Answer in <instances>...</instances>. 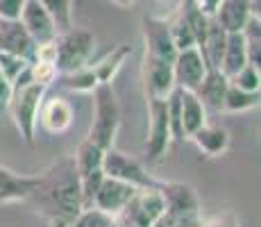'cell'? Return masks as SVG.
Returning <instances> with one entry per match:
<instances>
[{
    "mask_svg": "<svg viewBox=\"0 0 261 227\" xmlns=\"http://www.w3.org/2000/svg\"><path fill=\"white\" fill-rule=\"evenodd\" d=\"M25 203L48 220V227H73L75 216L82 211V189L73 155L48 166Z\"/></svg>",
    "mask_w": 261,
    "mask_h": 227,
    "instance_id": "6da1fadb",
    "label": "cell"
},
{
    "mask_svg": "<svg viewBox=\"0 0 261 227\" xmlns=\"http://www.w3.org/2000/svg\"><path fill=\"white\" fill-rule=\"evenodd\" d=\"M46 89L48 87L34 82L28 68L12 82V93H9L5 112H9L14 120V128H16V132L21 134V139L28 145H32L34 136H37V125H39L37 116L43 98H46Z\"/></svg>",
    "mask_w": 261,
    "mask_h": 227,
    "instance_id": "7a4b0ae2",
    "label": "cell"
},
{
    "mask_svg": "<svg viewBox=\"0 0 261 227\" xmlns=\"http://www.w3.org/2000/svg\"><path fill=\"white\" fill-rule=\"evenodd\" d=\"M93 118L89 125L87 139L98 148H114L120 130V105L112 84H98L93 91Z\"/></svg>",
    "mask_w": 261,
    "mask_h": 227,
    "instance_id": "3957f363",
    "label": "cell"
},
{
    "mask_svg": "<svg viewBox=\"0 0 261 227\" xmlns=\"http://www.w3.org/2000/svg\"><path fill=\"white\" fill-rule=\"evenodd\" d=\"M93 48H95L93 32L73 25V28L64 30V32H59L55 37V50H57L55 66H57L59 73H71V70L87 66Z\"/></svg>",
    "mask_w": 261,
    "mask_h": 227,
    "instance_id": "277c9868",
    "label": "cell"
},
{
    "mask_svg": "<svg viewBox=\"0 0 261 227\" xmlns=\"http://www.w3.org/2000/svg\"><path fill=\"white\" fill-rule=\"evenodd\" d=\"M166 100L145 98V107H148V136H145V145H143V157L150 166L164 161L170 141H173Z\"/></svg>",
    "mask_w": 261,
    "mask_h": 227,
    "instance_id": "5b68a950",
    "label": "cell"
},
{
    "mask_svg": "<svg viewBox=\"0 0 261 227\" xmlns=\"http://www.w3.org/2000/svg\"><path fill=\"white\" fill-rule=\"evenodd\" d=\"M166 203L164 195L157 186H145V189H137L134 195L127 200V205L123 207V211L114 220H125L137 227H152V223L164 214Z\"/></svg>",
    "mask_w": 261,
    "mask_h": 227,
    "instance_id": "8992f818",
    "label": "cell"
},
{
    "mask_svg": "<svg viewBox=\"0 0 261 227\" xmlns=\"http://www.w3.org/2000/svg\"><path fill=\"white\" fill-rule=\"evenodd\" d=\"M102 170L107 178L123 180L127 184L137 186V189H145V186H157L159 180H154L152 175L145 170L143 164H139L137 159L127 157L125 153H120L116 148L105 150L102 157Z\"/></svg>",
    "mask_w": 261,
    "mask_h": 227,
    "instance_id": "52a82bcc",
    "label": "cell"
},
{
    "mask_svg": "<svg viewBox=\"0 0 261 227\" xmlns=\"http://www.w3.org/2000/svg\"><path fill=\"white\" fill-rule=\"evenodd\" d=\"M141 80H143V93L145 98H157L166 100L175 89V78H173V64L166 59L152 57V55L143 53V64H141Z\"/></svg>",
    "mask_w": 261,
    "mask_h": 227,
    "instance_id": "ba28073f",
    "label": "cell"
},
{
    "mask_svg": "<svg viewBox=\"0 0 261 227\" xmlns=\"http://www.w3.org/2000/svg\"><path fill=\"white\" fill-rule=\"evenodd\" d=\"M159 191H162L164 203H166L164 214H168L175 223L182 218H189V216H200L202 207H200V198L191 184L159 180Z\"/></svg>",
    "mask_w": 261,
    "mask_h": 227,
    "instance_id": "9c48e42d",
    "label": "cell"
},
{
    "mask_svg": "<svg viewBox=\"0 0 261 227\" xmlns=\"http://www.w3.org/2000/svg\"><path fill=\"white\" fill-rule=\"evenodd\" d=\"M141 32H143V43H145V53L152 57L166 59L173 64L177 48L173 43L170 37V25L168 18H159V16H143L141 18Z\"/></svg>",
    "mask_w": 261,
    "mask_h": 227,
    "instance_id": "30bf717a",
    "label": "cell"
},
{
    "mask_svg": "<svg viewBox=\"0 0 261 227\" xmlns=\"http://www.w3.org/2000/svg\"><path fill=\"white\" fill-rule=\"evenodd\" d=\"M209 70L207 62H204L202 53L198 48H184L177 50L173 59V78H175V87L184 89V91H195L198 84L202 82L204 73Z\"/></svg>",
    "mask_w": 261,
    "mask_h": 227,
    "instance_id": "8fae6325",
    "label": "cell"
},
{
    "mask_svg": "<svg viewBox=\"0 0 261 227\" xmlns=\"http://www.w3.org/2000/svg\"><path fill=\"white\" fill-rule=\"evenodd\" d=\"M134 191H137V186L105 175L102 184H100L98 193H95V198H93V207H98L100 211H105V214L116 218L120 211H123V207L127 205V200L134 195Z\"/></svg>",
    "mask_w": 261,
    "mask_h": 227,
    "instance_id": "7c38bea8",
    "label": "cell"
},
{
    "mask_svg": "<svg viewBox=\"0 0 261 227\" xmlns=\"http://www.w3.org/2000/svg\"><path fill=\"white\" fill-rule=\"evenodd\" d=\"M21 25L28 30V34L34 39V43H48V41H55L57 37V25L50 18V14L37 0H25L23 5V12H21Z\"/></svg>",
    "mask_w": 261,
    "mask_h": 227,
    "instance_id": "4fadbf2b",
    "label": "cell"
},
{
    "mask_svg": "<svg viewBox=\"0 0 261 227\" xmlns=\"http://www.w3.org/2000/svg\"><path fill=\"white\" fill-rule=\"evenodd\" d=\"M41 173L39 175H21L14 173L7 166H0V205L5 203H25L37 189Z\"/></svg>",
    "mask_w": 261,
    "mask_h": 227,
    "instance_id": "5bb4252c",
    "label": "cell"
},
{
    "mask_svg": "<svg viewBox=\"0 0 261 227\" xmlns=\"http://www.w3.org/2000/svg\"><path fill=\"white\" fill-rule=\"evenodd\" d=\"M37 123H41V128L48 134H64L73 125V107L59 95L43 98L41 107H39Z\"/></svg>",
    "mask_w": 261,
    "mask_h": 227,
    "instance_id": "9a60e30c",
    "label": "cell"
},
{
    "mask_svg": "<svg viewBox=\"0 0 261 227\" xmlns=\"http://www.w3.org/2000/svg\"><path fill=\"white\" fill-rule=\"evenodd\" d=\"M37 43L28 34L21 21H0V53H14L32 62Z\"/></svg>",
    "mask_w": 261,
    "mask_h": 227,
    "instance_id": "2e32d148",
    "label": "cell"
},
{
    "mask_svg": "<svg viewBox=\"0 0 261 227\" xmlns=\"http://www.w3.org/2000/svg\"><path fill=\"white\" fill-rule=\"evenodd\" d=\"M250 16H261L259 0H223L214 18L227 32H241Z\"/></svg>",
    "mask_w": 261,
    "mask_h": 227,
    "instance_id": "e0dca14e",
    "label": "cell"
},
{
    "mask_svg": "<svg viewBox=\"0 0 261 227\" xmlns=\"http://www.w3.org/2000/svg\"><path fill=\"white\" fill-rule=\"evenodd\" d=\"M229 89V78L220 68H209L204 73L202 82L193 91L204 105V109H214V112H223V100Z\"/></svg>",
    "mask_w": 261,
    "mask_h": 227,
    "instance_id": "ac0fdd59",
    "label": "cell"
},
{
    "mask_svg": "<svg viewBox=\"0 0 261 227\" xmlns=\"http://www.w3.org/2000/svg\"><path fill=\"white\" fill-rule=\"evenodd\" d=\"M179 123H182V132L187 139L193 132H198L202 125H207V109L193 91L179 89Z\"/></svg>",
    "mask_w": 261,
    "mask_h": 227,
    "instance_id": "d6986e66",
    "label": "cell"
},
{
    "mask_svg": "<svg viewBox=\"0 0 261 227\" xmlns=\"http://www.w3.org/2000/svg\"><path fill=\"white\" fill-rule=\"evenodd\" d=\"M189 139L193 141L195 148L202 155H207V157H220V155H225L229 148V132L225 128H218V125H202V128L191 134Z\"/></svg>",
    "mask_w": 261,
    "mask_h": 227,
    "instance_id": "ffe728a7",
    "label": "cell"
},
{
    "mask_svg": "<svg viewBox=\"0 0 261 227\" xmlns=\"http://www.w3.org/2000/svg\"><path fill=\"white\" fill-rule=\"evenodd\" d=\"M225 43H227V30L220 28V23L212 16L209 18L204 43H202V48H198L200 53H202V57H204V62H207L209 68L220 66V59H223V53H225Z\"/></svg>",
    "mask_w": 261,
    "mask_h": 227,
    "instance_id": "44dd1931",
    "label": "cell"
},
{
    "mask_svg": "<svg viewBox=\"0 0 261 227\" xmlns=\"http://www.w3.org/2000/svg\"><path fill=\"white\" fill-rule=\"evenodd\" d=\"M248 64V53H245V41L241 32H227V43H225V53L220 59V70L227 78H232L237 70H241Z\"/></svg>",
    "mask_w": 261,
    "mask_h": 227,
    "instance_id": "7402d4cb",
    "label": "cell"
},
{
    "mask_svg": "<svg viewBox=\"0 0 261 227\" xmlns=\"http://www.w3.org/2000/svg\"><path fill=\"white\" fill-rule=\"evenodd\" d=\"M129 55H132V45L120 43L118 48H114L112 53L105 55L100 62L91 64V68H93L95 78H98V82L100 84H112V80L116 78V73L120 70V66L125 64V59H127Z\"/></svg>",
    "mask_w": 261,
    "mask_h": 227,
    "instance_id": "603a6c76",
    "label": "cell"
},
{
    "mask_svg": "<svg viewBox=\"0 0 261 227\" xmlns=\"http://www.w3.org/2000/svg\"><path fill=\"white\" fill-rule=\"evenodd\" d=\"M259 100H261V91H245L229 82V89L223 100V112H227V114L250 112V109L259 107Z\"/></svg>",
    "mask_w": 261,
    "mask_h": 227,
    "instance_id": "cb8c5ba5",
    "label": "cell"
},
{
    "mask_svg": "<svg viewBox=\"0 0 261 227\" xmlns=\"http://www.w3.org/2000/svg\"><path fill=\"white\" fill-rule=\"evenodd\" d=\"M57 80L64 89L73 91V93H91L100 84L93 68H91V64H87V66H82L77 70H71V73H59Z\"/></svg>",
    "mask_w": 261,
    "mask_h": 227,
    "instance_id": "d4e9b609",
    "label": "cell"
},
{
    "mask_svg": "<svg viewBox=\"0 0 261 227\" xmlns=\"http://www.w3.org/2000/svg\"><path fill=\"white\" fill-rule=\"evenodd\" d=\"M102 157H105V150L98 148L95 143H91L89 139H84L82 143L77 145L75 155H73V161H75V168H77V175L82 178V175L91 173V170H95V168H102Z\"/></svg>",
    "mask_w": 261,
    "mask_h": 227,
    "instance_id": "484cf974",
    "label": "cell"
},
{
    "mask_svg": "<svg viewBox=\"0 0 261 227\" xmlns=\"http://www.w3.org/2000/svg\"><path fill=\"white\" fill-rule=\"evenodd\" d=\"M57 25V32L73 28V0H37Z\"/></svg>",
    "mask_w": 261,
    "mask_h": 227,
    "instance_id": "4316f807",
    "label": "cell"
},
{
    "mask_svg": "<svg viewBox=\"0 0 261 227\" xmlns=\"http://www.w3.org/2000/svg\"><path fill=\"white\" fill-rule=\"evenodd\" d=\"M168 25H170V37H173L175 48H177V50L193 48V45H195L193 30H191V25H189V21H187V16H184L182 9L175 14V18H170Z\"/></svg>",
    "mask_w": 261,
    "mask_h": 227,
    "instance_id": "83f0119b",
    "label": "cell"
},
{
    "mask_svg": "<svg viewBox=\"0 0 261 227\" xmlns=\"http://www.w3.org/2000/svg\"><path fill=\"white\" fill-rule=\"evenodd\" d=\"M229 82L239 89H245V91H261V70L259 66L254 64H245L241 70L229 78Z\"/></svg>",
    "mask_w": 261,
    "mask_h": 227,
    "instance_id": "f1b7e54d",
    "label": "cell"
},
{
    "mask_svg": "<svg viewBox=\"0 0 261 227\" xmlns=\"http://www.w3.org/2000/svg\"><path fill=\"white\" fill-rule=\"evenodd\" d=\"M114 223V216L100 211L98 207H87L73 220V227H109Z\"/></svg>",
    "mask_w": 261,
    "mask_h": 227,
    "instance_id": "f546056e",
    "label": "cell"
},
{
    "mask_svg": "<svg viewBox=\"0 0 261 227\" xmlns=\"http://www.w3.org/2000/svg\"><path fill=\"white\" fill-rule=\"evenodd\" d=\"M28 66H30L28 59L18 57V55H14V53H0V70H3V75L7 78L9 84H12Z\"/></svg>",
    "mask_w": 261,
    "mask_h": 227,
    "instance_id": "4dcf8cb0",
    "label": "cell"
},
{
    "mask_svg": "<svg viewBox=\"0 0 261 227\" xmlns=\"http://www.w3.org/2000/svg\"><path fill=\"white\" fill-rule=\"evenodd\" d=\"M28 70H30V75H32L34 82L43 84V87L53 84L55 80H57V75H59V70H57V66H55L53 62H39V59L30 62Z\"/></svg>",
    "mask_w": 261,
    "mask_h": 227,
    "instance_id": "1f68e13d",
    "label": "cell"
},
{
    "mask_svg": "<svg viewBox=\"0 0 261 227\" xmlns=\"http://www.w3.org/2000/svg\"><path fill=\"white\" fill-rule=\"evenodd\" d=\"M25 0H0V21H18Z\"/></svg>",
    "mask_w": 261,
    "mask_h": 227,
    "instance_id": "d6a6232c",
    "label": "cell"
},
{
    "mask_svg": "<svg viewBox=\"0 0 261 227\" xmlns=\"http://www.w3.org/2000/svg\"><path fill=\"white\" fill-rule=\"evenodd\" d=\"M200 227H241V225L234 218V214H223V216H214L212 220H202Z\"/></svg>",
    "mask_w": 261,
    "mask_h": 227,
    "instance_id": "836d02e7",
    "label": "cell"
},
{
    "mask_svg": "<svg viewBox=\"0 0 261 227\" xmlns=\"http://www.w3.org/2000/svg\"><path fill=\"white\" fill-rule=\"evenodd\" d=\"M189 3L193 5L198 12H202L204 16H216V12H218L223 0H189Z\"/></svg>",
    "mask_w": 261,
    "mask_h": 227,
    "instance_id": "e575fe53",
    "label": "cell"
},
{
    "mask_svg": "<svg viewBox=\"0 0 261 227\" xmlns=\"http://www.w3.org/2000/svg\"><path fill=\"white\" fill-rule=\"evenodd\" d=\"M9 93H12V84L7 82V78H5L3 70H0V112H5V109H7Z\"/></svg>",
    "mask_w": 261,
    "mask_h": 227,
    "instance_id": "d590c367",
    "label": "cell"
},
{
    "mask_svg": "<svg viewBox=\"0 0 261 227\" xmlns=\"http://www.w3.org/2000/svg\"><path fill=\"white\" fill-rule=\"evenodd\" d=\"M112 3L118 7H129V5H134V0H112Z\"/></svg>",
    "mask_w": 261,
    "mask_h": 227,
    "instance_id": "8d00e7d4",
    "label": "cell"
},
{
    "mask_svg": "<svg viewBox=\"0 0 261 227\" xmlns=\"http://www.w3.org/2000/svg\"><path fill=\"white\" fill-rule=\"evenodd\" d=\"M116 225L118 227H137V225H132V223H125V220H116Z\"/></svg>",
    "mask_w": 261,
    "mask_h": 227,
    "instance_id": "74e56055",
    "label": "cell"
},
{
    "mask_svg": "<svg viewBox=\"0 0 261 227\" xmlns=\"http://www.w3.org/2000/svg\"><path fill=\"white\" fill-rule=\"evenodd\" d=\"M154 3H164V0H154Z\"/></svg>",
    "mask_w": 261,
    "mask_h": 227,
    "instance_id": "f35d334b",
    "label": "cell"
}]
</instances>
